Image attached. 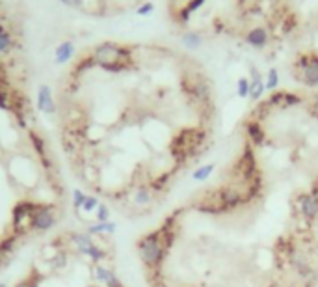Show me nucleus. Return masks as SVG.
<instances>
[{
  "mask_svg": "<svg viewBox=\"0 0 318 287\" xmlns=\"http://www.w3.org/2000/svg\"><path fill=\"white\" fill-rule=\"evenodd\" d=\"M138 254L147 269H158L168 254V246L162 239V231L155 230L142 237L138 241Z\"/></svg>",
  "mask_w": 318,
  "mask_h": 287,
  "instance_id": "obj_1",
  "label": "nucleus"
},
{
  "mask_svg": "<svg viewBox=\"0 0 318 287\" xmlns=\"http://www.w3.org/2000/svg\"><path fill=\"white\" fill-rule=\"evenodd\" d=\"M93 62L101 65L106 71L117 73L128 67V60H130V52L116 43H103L99 45L93 52Z\"/></svg>",
  "mask_w": 318,
  "mask_h": 287,
  "instance_id": "obj_2",
  "label": "nucleus"
},
{
  "mask_svg": "<svg viewBox=\"0 0 318 287\" xmlns=\"http://www.w3.org/2000/svg\"><path fill=\"white\" fill-rule=\"evenodd\" d=\"M235 172H237L238 179H240L242 185L244 183L248 185L260 177V172H259V168H257V159H255V153L249 146L244 148V153L242 157L238 159L237 166H235Z\"/></svg>",
  "mask_w": 318,
  "mask_h": 287,
  "instance_id": "obj_3",
  "label": "nucleus"
},
{
  "mask_svg": "<svg viewBox=\"0 0 318 287\" xmlns=\"http://www.w3.org/2000/svg\"><path fill=\"white\" fill-rule=\"evenodd\" d=\"M289 261H290V265H292V269L298 272V276H300L301 280L305 281L307 285L314 283V280H316V272H314V269L311 267V261H309V258H307V256L301 252V250H298V248H292V250L289 252Z\"/></svg>",
  "mask_w": 318,
  "mask_h": 287,
  "instance_id": "obj_4",
  "label": "nucleus"
},
{
  "mask_svg": "<svg viewBox=\"0 0 318 287\" xmlns=\"http://www.w3.org/2000/svg\"><path fill=\"white\" fill-rule=\"evenodd\" d=\"M218 198H220L221 205L225 207V211H233L240 207L246 201V187L240 185H223L218 189Z\"/></svg>",
  "mask_w": 318,
  "mask_h": 287,
  "instance_id": "obj_5",
  "label": "nucleus"
},
{
  "mask_svg": "<svg viewBox=\"0 0 318 287\" xmlns=\"http://www.w3.org/2000/svg\"><path fill=\"white\" fill-rule=\"evenodd\" d=\"M56 224V212L51 205H37V209L34 211L32 219H30L28 228L35 233L41 231H49L51 228H54Z\"/></svg>",
  "mask_w": 318,
  "mask_h": 287,
  "instance_id": "obj_6",
  "label": "nucleus"
},
{
  "mask_svg": "<svg viewBox=\"0 0 318 287\" xmlns=\"http://www.w3.org/2000/svg\"><path fill=\"white\" fill-rule=\"evenodd\" d=\"M35 209H37V203H34V201H19L17 205L13 207L12 224H13L15 233H19L24 226L30 224V219H32V214H34Z\"/></svg>",
  "mask_w": 318,
  "mask_h": 287,
  "instance_id": "obj_7",
  "label": "nucleus"
},
{
  "mask_svg": "<svg viewBox=\"0 0 318 287\" xmlns=\"http://www.w3.org/2000/svg\"><path fill=\"white\" fill-rule=\"evenodd\" d=\"M298 207H300L301 217L309 222L318 219V196L312 192H305L298 198Z\"/></svg>",
  "mask_w": 318,
  "mask_h": 287,
  "instance_id": "obj_8",
  "label": "nucleus"
},
{
  "mask_svg": "<svg viewBox=\"0 0 318 287\" xmlns=\"http://www.w3.org/2000/svg\"><path fill=\"white\" fill-rule=\"evenodd\" d=\"M301 81L307 86H318V56H303L300 60Z\"/></svg>",
  "mask_w": 318,
  "mask_h": 287,
  "instance_id": "obj_9",
  "label": "nucleus"
},
{
  "mask_svg": "<svg viewBox=\"0 0 318 287\" xmlns=\"http://www.w3.org/2000/svg\"><path fill=\"white\" fill-rule=\"evenodd\" d=\"M197 211L201 212H207V214H223L225 211V207L221 205L220 198H218V190L216 192H208L203 200H199V203L194 205Z\"/></svg>",
  "mask_w": 318,
  "mask_h": 287,
  "instance_id": "obj_10",
  "label": "nucleus"
},
{
  "mask_svg": "<svg viewBox=\"0 0 318 287\" xmlns=\"http://www.w3.org/2000/svg\"><path fill=\"white\" fill-rule=\"evenodd\" d=\"M37 109L43 114L49 116L56 112V103H54V97H52V90L47 84L39 86V90H37Z\"/></svg>",
  "mask_w": 318,
  "mask_h": 287,
  "instance_id": "obj_11",
  "label": "nucleus"
},
{
  "mask_svg": "<svg viewBox=\"0 0 318 287\" xmlns=\"http://www.w3.org/2000/svg\"><path fill=\"white\" fill-rule=\"evenodd\" d=\"M28 136H30V142H32V148H34V151L37 153V157L41 159V162H43V168L51 170L52 161H51V157H49V151H47L45 140H43V138L34 131H28Z\"/></svg>",
  "mask_w": 318,
  "mask_h": 287,
  "instance_id": "obj_12",
  "label": "nucleus"
},
{
  "mask_svg": "<svg viewBox=\"0 0 318 287\" xmlns=\"http://www.w3.org/2000/svg\"><path fill=\"white\" fill-rule=\"evenodd\" d=\"M246 132H248L249 142L253 146H264L266 142V134H264V129L260 125L259 121H248L246 123Z\"/></svg>",
  "mask_w": 318,
  "mask_h": 287,
  "instance_id": "obj_13",
  "label": "nucleus"
},
{
  "mask_svg": "<svg viewBox=\"0 0 318 287\" xmlns=\"http://www.w3.org/2000/svg\"><path fill=\"white\" fill-rule=\"evenodd\" d=\"M246 41H248L251 47H255V49H262V47H266V43H268L266 28H262V26L251 28L248 32V35H246Z\"/></svg>",
  "mask_w": 318,
  "mask_h": 287,
  "instance_id": "obj_14",
  "label": "nucleus"
},
{
  "mask_svg": "<svg viewBox=\"0 0 318 287\" xmlns=\"http://www.w3.org/2000/svg\"><path fill=\"white\" fill-rule=\"evenodd\" d=\"M190 92L199 103H208V101H210V86H208V82L203 81V79H196V81H194Z\"/></svg>",
  "mask_w": 318,
  "mask_h": 287,
  "instance_id": "obj_15",
  "label": "nucleus"
},
{
  "mask_svg": "<svg viewBox=\"0 0 318 287\" xmlns=\"http://www.w3.org/2000/svg\"><path fill=\"white\" fill-rule=\"evenodd\" d=\"M15 246H17V233L4 237L0 241V263H6V259H10V256L15 252Z\"/></svg>",
  "mask_w": 318,
  "mask_h": 287,
  "instance_id": "obj_16",
  "label": "nucleus"
},
{
  "mask_svg": "<svg viewBox=\"0 0 318 287\" xmlns=\"http://www.w3.org/2000/svg\"><path fill=\"white\" fill-rule=\"evenodd\" d=\"M71 242H73V246L80 254H84V256H87L89 248L95 244V242L92 241V235H87V233H73V235H71Z\"/></svg>",
  "mask_w": 318,
  "mask_h": 287,
  "instance_id": "obj_17",
  "label": "nucleus"
},
{
  "mask_svg": "<svg viewBox=\"0 0 318 287\" xmlns=\"http://www.w3.org/2000/svg\"><path fill=\"white\" fill-rule=\"evenodd\" d=\"M251 75H253V81L249 82V97L253 99V101H259V99L262 97L264 90H266V86H264V82H262L260 75L255 69L251 71Z\"/></svg>",
  "mask_w": 318,
  "mask_h": 287,
  "instance_id": "obj_18",
  "label": "nucleus"
},
{
  "mask_svg": "<svg viewBox=\"0 0 318 287\" xmlns=\"http://www.w3.org/2000/svg\"><path fill=\"white\" fill-rule=\"evenodd\" d=\"M15 45V41H13V35L10 34V30L4 26V24H0V56H6L10 54Z\"/></svg>",
  "mask_w": 318,
  "mask_h": 287,
  "instance_id": "obj_19",
  "label": "nucleus"
},
{
  "mask_svg": "<svg viewBox=\"0 0 318 287\" xmlns=\"http://www.w3.org/2000/svg\"><path fill=\"white\" fill-rule=\"evenodd\" d=\"M75 54V45L71 41H64L60 43L56 49V63H67Z\"/></svg>",
  "mask_w": 318,
  "mask_h": 287,
  "instance_id": "obj_20",
  "label": "nucleus"
},
{
  "mask_svg": "<svg viewBox=\"0 0 318 287\" xmlns=\"http://www.w3.org/2000/svg\"><path fill=\"white\" fill-rule=\"evenodd\" d=\"M116 231V224L114 222H97L87 228V235H103V233H114Z\"/></svg>",
  "mask_w": 318,
  "mask_h": 287,
  "instance_id": "obj_21",
  "label": "nucleus"
},
{
  "mask_svg": "<svg viewBox=\"0 0 318 287\" xmlns=\"http://www.w3.org/2000/svg\"><path fill=\"white\" fill-rule=\"evenodd\" d=\"M151 200H153V194H151V189H149V187L142 185V187H138V189H136V194H134V201H136L138 205H147V203H151Z\"/></svg>",
  "mask_w": 318,
  "mask_h": 287,
  "instance_id": "obj_22",
  "label": "nucleus"
},
{
  "mask_svg": "<svg viewBox=\"0 0 318 287\" xmlns=\"http://www.w3.org/2000/svg\"><path fill=\"white\" fill-rule=\"evenodd\" d=\"M201 35L197 34V32H186L185 35H183V43H185V47H188V49H197V47L201 45Z\"/></svg>",
  "mask_w": 318,
  "mask_h": 287,
  "instance_id": "obj_23",
  "label": "nucleus"
},
{
  "mask_svg": "<svg viewBox=\"0 0 318 287\" xmlns=\"http://www.w3.org/2000/svg\"><path fill=\"white\" fill-rule=\"evenodd\" d=\"M214 172V164H205V166H201V168H197L196 172H194V181H205V179H208L210 177V173Z\"/></svg>",
  "mask_w": 318,
  "mask_h": 287,
  "instance_id": "obj_24",
  "label": "nucleus"
},
{
  "mask_svg": "<svg viewBox=\"0 0 318 287\" xmlns=\"http://www.w3.org/2000/svg\"><path fill=\"white\" fill-rule=\"evenodd\" d=\"M278 84H279V73H278V69H270V71H268V81L264 82V86H266V90L274 92V90L278 88Z\"/></svg>",
  "mask_w": 318,
  "mask_h": 287,
  "instance_id": "obj_25",
  "label": "nucleus"
},
{
  "mask_svg": "<svg viewBox=\"0 0 318 287\" xmlns=\"http://www.w3.org/2000/svg\"><path fill=\"white\" fill-rule=\"evenodd\" d=\"M0 109L12 110V97H10L6 86H0Z\"/></svg>",
  "mask_w": 318,
  "mask_h": 287,
  "instance_id": "obj_26",
  "label": "nucleus"
},
{
  "mask_svg": "<svg viewBox=\"0 0 318 287\" xmlns=\"http://www.w3.org/2000/svg\"><path fill=\"white\" fill-rule=\"evenodd\" d=\"M84 201H86V194H84L80 189H75V190H73V207H75L76 211H82V205H84Z\"/></svg>",
  "mask_w": 318,
  "mask_h": 287,
  "instance_id": "obj_27",
  "label": "nucleus"
},
{
  "mask_svg": "<svg viewBox=\"0 0 318 287\" xmlns=\"http://www.w3.org/2000/svg\"><path fill=\"white\" fill-rule=\"evenodd\" d=\"M237 93L238 97H249V81L246 79V77H242V79H238V88H237Z\"/></svg>",
  "mask_w": 318,
  "mask_h": 287,
  "instance_id": "obj_28",
  "label": "nucleus"
},
{
  "mask_svg": "<svg viewBox=\"0 0 318 287\" xmlns=\"http://www.w3.org/2000/svg\"><path fill=\"white\" fill-rule=\"evenodd\" d=\"M99 205H101V201H99L95 196H86V201H84V205H82V211L92 212V211H95Z\"/></svg>",
  "mask_w": 318,
  "mask_h": 287,
  "instance_id": "obj_29",
  "label": "nucleus"
},
{
  "mask_svg": "<svg viewBox=\"0 0 318 287\" xmlns=\"http://www.w3.org/2000/svg\"><path fill=\"white\" fill-rule=\"evenodd\" d=\"M39 281H41V276H28V278H24L23 281H19L15 287H39Z\"/></svg>",
  "mask_w": 318,
  "mask_h": 287,
  "instance_id": "obj_30",
  "label": "nucleus"
},
{
  "mask_svg": "<svg viewBox=\"0 0 318 287\" xmlns=\"http://www.w3.org/2000/svg\"><path fill=\"white\" fill-rule=\"evenodd\" d=\"M301 99L294 93H283V97H281V104L283 106H294V104H300Z\"/></svg>",
  "mask_w": 318,
  "mask_h": 287,
  "instance_id": "obj_31",
  "label": "nucleus"
},
{
  "mask_svg": "<svg viewBox=\"0 0 318 287\" xmlns=\"http://www.w3.org/2000/svg\"><path fill=\"white\" fill-rule=\"evenodd\" d=\"M97 220L99 222H108L110 220V209H108V205L101 203L97 207Z\"/></svg>",
  "mask_w": 318,
  "mask_h": 287,
  "instance_id": "obj_32",
  "label": "nucleus"
},
{
  "mask_svg": "<svg viewBox=\"0 0 318 287\" xmlns=\"http://www.w3.org/2000/svg\"><path fill=\"white\" fill-rule=\"evenodd\" d=\"M169 179V173H164L162 177H158L156 181H153V189L155 190H162L166 187V181Z\"/></svg>",
  "mask_w": 318,
  "mask_h": 287,
  "instance_id": "obj_33",
  "label": "nucleus"
},
{
  "mask_svg": "<svg viewBox=\"0 0 318 287\" xmlns=\"http://www.w3.org/2000/svg\"><path fill=\"white\" fill-rule=\"evenodd\" d=\"M203 4H205V0H190V2H188V8H186V10H188V12H196L197 8H201Z\"/></svg>",
  "mask_w": 318,
  "mask_h": 287,
  "instance_id": "obj_34",
  "label": "nucleus"
},
{
  "mask_svg": "<svg viewBox=\"0 0 318 287\" xmlns=\"http://www.w3.org/2000/svg\"><path fill=\"white\" fill-rule=\"evenodd\" d=\"M58 2L69 8H82V4H84V0H58Z\"/></svg>",
  "mask_w": 318,
  "mask_h": 287,
  "instance_id": "obj_35",
  "label": "nucleus"
},
{
  "mask_svg": "<svg viewBox=\"0 0 318 287\" xmlns=\"http://www.w3.org/2000/svg\"><path fill=\"white\" fill-rule=\"evenodd\" d=\"M151 12H153V4H151V2H147V4H144V6L138 8L140 15H149Z\"/></svg>",
  "mask_w": 318,
  "mask_h": 287,
  "instance_id": "obj_36",
  "label": "nucleus"
},
{
  "mask_svg": "<svg viewBox=\"0 0 318 287\" xmlns=\"http://www.w3.org/2000/svg\"><path fill=\"white\" fill-rule=\"evenodd\" d=\"M52 261H54V265H56V267H64V265H65V254L64 252L56 254V258L52 259Z\"/></svg>",
  "mask_w": 318,
  "mask_h": 287,
  "instance_id": "obj_37",
  "label": "nucleus"
},
{
  "mask_svg": "<svg viewBox=\"0 0 318 287\" xmlns=\"http://www.w3.org/2000/svg\"><path fill=\"white\" fill-rule=\"evenodd\" d=\"M312 109H314V112H318V95H314V99H312Z\"/></svg>",
  "mask_w": 318,
  "mask_h": 287,
  "instance_id": "obj_38",
  "label": "nucleus"
},
{
  "mask_svg": "<svg viewBox=\"0 0 318 287\" xmlns=\"http://www.w3.org/2000/svg\"><path fill=\"white\" fill-rule=\"evenodd\" d=\"M0 287H8V285H6V283H0Z\"/></svg>",
  "mask_w": 318,
  "mask_h": 287,
  "instance_id": "obj_39",
  "label": "nucleus"
},
{
  "mask_svg": "<svg viewBox=\"0 0 318 287\" xmlns=\"http://www.w3.org/2000/svg\"><path fill=\"white\" fill-rule=\"evenodd\" d=\"M92 287H104V285H92Z\"/></svg>",
  "mask_w": 318,
  "mask_h": 287,
  "instance_id": "obj_40",
  "label": "nucleus"
}]
</instances>
